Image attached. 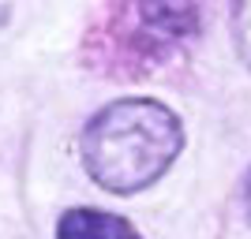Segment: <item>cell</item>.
Listing matches in <instances>:
<instances>
[{
	"label": "cell",
	"mask_w": 251,
	"mask_h": 239,
	"mask_svg": "<svg viewBox=\"0 0 251 239\" xmlns=\"http://www.w3.org/2000/svg\"><path fill=\"white\" fill-rule=\"evenodd\" d=\"M232 45L251 71V0H232Z\"/></svg>",
	"instance_id": "277c9868"
},
{
	"label": "cell",
	"mask_w": 251,
	"mask_h": 239,
	"mask_svg": "<svg viewBox=\"0 0 251 239\" xmlns=\"http://www.w3.org/2000/svg\"><path fill=\"white\" fill-rule=\"evenodd\" d=\"M184 150V124L154 97H120L83 131V168L109 195H135L165 176Z\"/></svg>",
	"instance_id": "6da1fadb"
},
{
	"label": "cell",
	"mask_w": 251,
	"mask_h": 239,
	"mask_svg": "<svg viewBox=\"0 0 251 239\" xmlns=\"http://www.w3.org/2000/svg\"><path fill=\"white\" fill-rule=\"evenodd\" d=\"M244 195H248V209H251V176H248V191H244Z\"/></svg>",
	"instance_id": "5b68a950"
},
{
	"label": "cell",
	"mask_w": 251,
	"mask_h": 239,
	"mask_svg": "<svg viewBox=\"0 0 251 239\" xmlns=\"http://www.w3.org/2000/svg\"><path fill=\"white\" fill-rule=\"evenodd\" d=\"M56 239H143L124 217L105 209H68L56 224Z\"/></svg>",
	"instance_id": "3957f363"
},
{
	"label": "cell",
	"mask_w": 251,
	"mask_h": 239,
	"mask_svg": "<svg viewBox=\"0 0 251 239\" xmlns=\"http://www.w3.org/2000/svg\"><path fill=\"white\" fill-rule=\"evenodd\" d=\"M98 30V67L109 75L154 71L199 34L195 0H105Z\"/></svg>",
	"instance_id": "7a4b0ae2"
}]
</instances>
